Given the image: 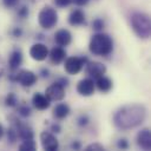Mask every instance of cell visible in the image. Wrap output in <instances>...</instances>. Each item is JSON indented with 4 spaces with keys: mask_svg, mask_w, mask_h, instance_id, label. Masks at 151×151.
Here are the masks:
<instances>
[{
    "mask_svg": "<svg viewBox=\"0 0 151 151\" xmlns=\"http://www.w3.org/2000/svg\"><path fill=\"white\" fill-rule=\"evenodd\" d=\"M146 117V109L140 104L120 107L113 116V124L119 130H130L140 125Z\"/></svg>",
    "mask_w": 151,
    "mask_h": 151,
    "instance_id": "obj_1",
    "label": "cell"
},
{
    "mask_svg": "<svg viewBox=\"0 0 151 151\" xmlns=\"http://www.w3.org/2000/svg\"><path fill=\"white\" fill-rule=\"evenodd\" d=\"M88 50L92 54L105 57L109 55L113 50V41L109 34L97 33L94 34L88 44Z\"/></svg>",
    "mask_w": 151,
    "mask_h": 151,
    "instance_id": "obj_2",
    "label": "cell"
},
{
    "mask_svg": "<svg viewBox=\"0 0 151 151\" xmlns=\"http://www.w3.org/2000/svg\"><path fill=\"white\" fill-rule=\"evenodd\" d=\"M130 24L133 32L142 39H147L151 34L150 17L143 12H133L130 15Z\"/></svg>",
    "mask_w": 151,
    "mask_h": 151,
    "instance_id": "obj_3",
    "label": "cell"
},
{
    "mask_svg": "<svg viewBox=\"0 0 151 151\" xmlns=\"http://www.w3.org/2000/svg\"><path fill=\"white\" fill-rule=\"evenodd\" d=\"M38 22L44 29H51L58 22L57 11L51 6H45L38 15Z\"/></svg>",
    "mask_w": 151,
    "mask_h": 151,
    "instance_id": "obj_4",
    "label": "cell"
},
{
    "mask_svg": "<svg viewBox=\"0 0 151 151\" xmlns=\"http://www.w3.org/2000/svg\"><path fill=\"white\" fill-rule=\"evenodd\" d=\"M9 80L19 83L24 87H31L37 81V76L29 70H20L18 73L9 76Z\"/></svg>",
    "mask_w": 151,
    "mask_h": 151,
    "instance_id": "obj_5",
    "label": "cell"
},
{
    "mask_svg": "<svg viewBox=\"0 0 151 151\" xmlns=\"http://www.w3.org/2000/svg\"><path fill=\"white\" fill-rule=\"evenodd\" d=\"M87 59L85 57H68L65 58L64 68L68 74H77L81 71Z\"/></svg>",
    "mask_w": 151,
    "mask_h": 151,
    "instance_id": "obj_6",
    "label": "cell"
},
{
    "mask_svg": "<svg viewBox=\"0 0 151 151\" xmlns=\"http://www.w3.org/2000/svg\"><path fill=\"white\" fill-rule=\"evenodd\" d=\"M45 96L50 99V101H60L65 98V87L55 81L46 88Z\"/></svg>",
    "mask_w": 151,
    "mask_h": 151,
    "instance_id": "obj_7",
    "label": "cell"
},
{
    "mask_svg": "<svg viewBox=\"0 0 151 151\" xmlns=\"http://www.w3.org/2000/svg\"><path fill=\"white\" fill-rule=\"evenodd\" d=\"M40 143L44 150L46 151H55L59 147V142L55 136L48 131H42L40 133Z\"/></svg>",
    "mask_w": 151,
    "mask_h": 151,
    "instance_id": "obj_8",
    "label": "cell"
},
{
    "mask_svg": "<svg viewBox=\"0 0 151 151\" xmlns=\"http://www.w3.org/2000/svg\"><path fill=\"white\" fill-rule=\"evenodd\" d=\"M29 55L32 59H34L37 61H42L48 57V48L46 47V45H44L41 42H37L31 46Z\"/></svg>",
    "mask_w": 151,
    "mask_h": 151,
    "instance_id": "obj_9",
    "label": "cell"
},
{
    "mask_svg": "<svg viewBox=\"0 0 151 151\" xmlns=\"http://www.w3.org/2000/svg\"><path fill=\"white\" fill-rule=\"evenodd\" d=\"M106 72V66L98 61H88L86 64V73L92 79H97L101 76H104Z\"/></svg>",
    "mask_w": 151,
    "mask_h": 151,
    "instance_id": "obj_10",
    "label": "cell"
},
{
    "mask_svg": "<svg viewBox=\"0 0 151 151\" xmlns=\"http://www.w3.org/2000/svg\"><path fill=\"white\" fill-rule=\"evenodd\" d=\"M94 87H96V85H94V81L92 78H84L77 84V92L80 96L90 97L93 94Z\"/></svg>",
    "mask_w": 151,
    "mask_h": 151,
    "instance_id": "obj_11",
    "label": "cell"
},
{
    "mask_svg": "<svg viewBox=\"0 0 151 151\" xmlns=\"http://www.w3.org/2000/svg\"><path fill=\"white\" fill-rule=\"evenodd\" d=\"M13 122H14V127L17 130L18 136L22 140H25V139H33L34 133H33V130H32V127L29 125H27L25 123H21L18 119H13Z\"/></svg>",
    "mask_w": 151,
    "mask_h": 151,
    "instance_id": "obj_12",
    "label": "cell"
},
{
    "mask_svg": "<svg viewBox=\"0 0 151 151\" xmlns=\"http://www.w3.org/2000/svg\"><path fill=\"white\" fill-rule=\"evenodd\" d=\"M136 140H137V145L140 149H143L145 151L151 150V133H150V130L149 129L140 130L137 133Z\"/></svg>",
    "mask_w": 151,
    "mask_h": 151,
    "instance_id": "obj_13",
    "label": "cell"
},
{
    "mask_svg": "<svg viewBox=\"0 0 151 151\" xmlns=\"http://www.w3.org/2000/svg\"><path fill=\"white\" fill-rule=\"evenodd\" d=\"M54 41L58 46H68L72 41V34L68 29H65V28H61L59 31L55 32L54 34Z\"/></svg>",
    "mask_w": 151,
    "mask_h": 151,
    "instance_id": "obj_14",
    "label": "cell"
},
{
    "mask_svg": "<svg viewBox=\"0 0 151 151\" xmlns=\"http://www.w3.org/2000/svg\"><path fill=\"white\" fill-rule=\"evenodd\" d=\"M48 57H50V60H51L52 64L59 65L60 63H63L65 60V58H66V51L61 46H55V47H53L50 51Z\"/></svg>",
    "mask_w": 151,
    "mask_h": 151,
    "instance_id": "obj_15",
    "label": "cell"
},
{
    "mask_svg": "<svg viewBox=\"0 0 151 151\" xmlns=\"http://www.w3.org/2000/svg\"><path fill=\"white\" fill-rule=\"evenodd\" d=\"M32 103H33V106H34L37 110H40V111L46 110V109L50 107V99H48L45 94L39 93V92H37V93L33 94V97H32Z\"/></svg>",
    "mask_w": 151,
    "mask_h": 151,
    "instance_id": "obj_16",
    "label": "cell"
},
{
    "mask_svg": "<svg viewBox=\"0 0 151 151\" xmlns=\"http://www.w3.org/2000/svg\"><path fill=\"white\" fill-rule=\"evenodd\" d=\"M21 64H22V53L19 50H14L9 55L8 67L11 71H15L20 67Z\"/></svg>",
    "mask_w": 151,
    "mask_h": 151,
    "instance_id": "obj_17",
    "label": "cell"
},
{
    "mask_svg": "<svg viewBox=\"0 0 151 151\" xmlns=\"http://www.w3.org/2000/svg\"><path fill=\"white\" fill-rule=\"evenodd\" d=\"M68 24L72 26H79L85 24V14L81 9H73L68 15Z\"/></svg>",
    "mask_w": 151,
    "mask_h": 151,
    "instance_id": "obj_18",
    "label": "cell"
},
{
    "mask_svg": "<svg viewBox=\"0 0 151 151\" xmlns=\"http://www.w3.org/2000/svg\"><path fill=\"white\" fill-rule=\"evenodd\" d=\"M71 110H70V106L65 103H60L58 105L54 106L53 109V117L57 118V119H64L66 118L68 114H70Z\"/></svg>",
    "mask_w": 151,
    "mask_h": 151,
    "instance_id": "obj_19",
    "label": "cell"
},
{
    "mask_svg": "<svg viewBox=\"0 0 151 151\" xmlns=\"http://www.w3.org/2000/svg\"><path fill=\"white\" fill-rule=\"evenodd\" d=\"M94 85L97 86V88L100 92H109L112 88V81H111V79L107 78V77H105V76H101V77L97 78Z\"/></svg>",
    "mask_w": 151,
    "mask_h": 151,
    "instance_id": "obj_20",
    "label": "cell"
},
{
    "mask_svg": "<svg viewBox=\"0 0 151 151\" xmlns=\"http://www.w3.org/2000/svg\"><path fill=\"white\" fill-rule=\"evenodd\" d=\"M37 149V144L33 139H25L22 143L19 145L20 151H34Z\"/></svg>",
    "mask_w": 151,
    "mask_h": 151,
    "instance_id": "obj_21",
    "label": "cell"
},
{
    "mask_svg": "<svg viewBox=\"0 0 151 151\" xmlns=\"http://www.w3.org/2000/svg\"><path fill=\"white\" fill-rule=\"evenodd\" d=\"M5 105L8 106V107H14V106L18 105V98H17L15 93L9 92L6 96V98H5Z\"/></svg>",
    "mask_w": 151,
    "mask_h": 151,
    "instance_id": "obj_22",
    "label": "cell"
},
{
    "mask_svg": "<svg viewBox=\"0 0 151 151\" xmlns=\"http://www.w3.org/2000/svg\"><path fill=\"white\" fill-rule=\"evenodd\" d=\"M17 138H18V133H17L15 127H14V126L8 127V130H7V140H8L11 144H14L15 140H17Z\"/></svg>",
    "mask_w": 151,
    "mask_h": 151,
    "instance_id": "obj_23",
    "label": "cell"
},
{
    "mask_svg": "<svg viewBox=\"0 0 151 151\" xmlns=\"http://www.w3.org/2000/svg\"><path fill=\"white\" fill-rule=\"evenodd\" d=\"M17 112H18L19 116H21V117H24V118L31 116V109H29L27 105H20V106H18Z\"/></svg>",
    "mask_w": 151,
    "mask_h": 151,
    "instance_id": "obj_24",
    "label": "cell"
},
{
    "mask_svg": "<svg viewBox=\"0 0 151 151\" xmlns=\"http://www.w3.org/2000/svg\"><path fill=\"white\" fill-rule=\"evenodd\" d=\"M104 26H105V22H104L103 19L97 18V19H94V20L92 21V27H93V29H96V31H98V32L103 31Z\"/></svg>",
    "mask_w": 151,
    "mask_h": 151,
    "instance_id": "obj_25",
    "label": "cell"
},
{
    "mask_svg": "<svg viewBox=\"0 0 151 151\" xmlns=\"http://www.w3.org/2000/svg\"><path fill=\"white\" fill-rule=\"evenodd\" d=\"M85 150L86 151H92V150H94V151H101V150H104V146L101 144H99V143H92V144L87 145L85 147Z\"/></svg>",
    "mask_w": 151,
    "mask_h": 151,
    "instance_id": "obj_26",
    "label": "cell"
},
{
    "mask_svg": "<svg viewBox=\"0 0 151 151\" xmlns=\"http://www.w3.org/2000/svg\"><path fill=\"white\" fill-rule=\"evenodd\" d=\"M27 15H28V7L27 6H21L18 9V17L21 18V19H25V18H27Z\"/></svg>",
    "mask_w": 151,
    "mask_h": 151,
    "instance_id": "obj_27",
    "label": "cell"
},
{
    "mask_svg": "<svg viewBox=\"0 0 151 151\" xmlns=\"http://www.w3.org/2000/svg\"><path fill=\"white\" fill-rule=\"evenodd\" d=\"M20 0H2V4L6 8H14Z\"/></svg>",
    "mask_w": 151,
    "mask_h": 151,
    "instance_id": "obj_28",
    "label": "cell"
},
{
    "mask_svg": "<svg viewBox=\"0 0 151 151\" xmlns=\"http://www.w3.org/2000/svg\"><path fill=\"white\" fill-rule=\"evenodd\" d=\"M88 122H90V119H88V117H87L86 114H81V116L78 118V125H79V126H85V125L88 124Z\"/></svg>",
    "mask_w": 151,
    "mask_h": 151,
    "instance_id": "obj_29",
    "label": "cell"
},
{
    "mask_svg": "<svg viewBox=\"0 0 151 151\" xmlns=\"http://www.w3.org/2000/svg\"><path fill=\"white\" fill-rule=\"evenodd\" d=\"M117 146H118L119 149H122V150H125V149H127V147H129V143H127V140H126L125 138H122V139H119V140H118Z\"/></svg>",
    "mask_w": 151,
    "mask_h": 151,
    "instance_id": "obj_30",
    "label": "cell"
},
{
    "mask_svg": "<svg viewBox=\"0 0 151 151\" xmlns=\"http://www.w3.org/2000/svg\"><path fill=\"white\" fill-rule=\"evenodd\" d=\"M72 1L71 0H54V4L58 6V7H66L71 4Z\"/></svg>",
    "mask_w": 151,
    "mask_h": 151,
    "instance_id": "obj_31",
    "label": "cell"
},
{
    "mask_svg": "<svg viewBox=\"0 0 151 151\" xmlns=\"http://www.w3.org/2000/svg\"><path fill=\"white\" fill-rule=\"evenodd\" d=\"M21 34H22V31H21V28H20V27H15V28L12 31V35H13V37H15V38L21 37Z\"/></svg>",
    "mask_w": 151,
    "mask_h": 151,
    "instance_id": "obj_32",
    "label": "cell"
},
{
    "mask_svg": "<svg viewBox=\"0 0 151 151\" xmlns=\"http://www.w3.org/2000/svg\"><path fill=\"white\" fill-rule=\"evenodd\" d=\"M74 5H77V6H85L90 0H71Z\"/></svg>",
    "mask_w": 151,
    "mask_h": 151,
    "instance_id": "obj_33",
    "label": "cell"
},
{
    "mask_svg": "<svg viewBox=\"0 0 151 151\" xmlns=\"http://www.w3.org/2000/svg\"><path fill=\"white\" fill-rule=\"evenodd\" d=\"M5 71H6V66H5V63H4V60L0 58V77H2V76H4Z\"/></svg>",
    "mask_w": 151,
    "mask_h": 151,
    "instance_id": "obj_34",
    "label": "cell"
},
{
    "mask_svg": "<svg viewBox=\"0 0 151 151\" xmlns=\"http://www.w3.org/2000/svg\"><path fill=\"white\" fill-rule=\"evenodd\" d=\"M58 83L65 87V86H67V85H68V79H67V78H64V77H61V78H59Z\"/></svg>",
    "mask_w": 151,
    "mask_h": 151,
    "instance_id": "obj_35",
    "label": "cell"
},
{
    "mask_svg": "<svg viewBox=\"0 0 151 151\" xmlns=\"http://www.w3.org/2000/svg\"><path fill=\"white\" fill-rule=\"evenodd\" d=\"M51 130H52L53 132H55V133H59L61 129H60V126H59L58 124H53V125L51 126Z\"/></svg>",
    "mask_w": 151,
    "mask_h": 151,
    "instance_id": "obj_36",
    "label": "cell"
},
{
    "mask_svg": "<svg viewBox=\"0 0 151 151\" xmlns=\"http://www.w3.org/2000/svg\"><path fill=\"white\" fill-rule=\"evenodd\" d=\"M40 73H41V77H42V78H47V77L50 76V71L46 70V68H42V70L40 71Z\"/></svg>",
    "mask_w": 151,
    "mask_h": 151,
    "instance_id": "obj_37",
    "label": "cell"
},
{
    "mask_svg": "<svg viewBox=\"0 0 151 151\" xmlns=\"http://www.w3.org/2000/svg\"><path fill=\"white\" fill-rule=\"evenodd\" d=\"M71 146H72L73 149H76V150H79V149H80V143H79V142H74Z\"/></svg>",
    "mask_w": 151,
    "mask_h": 151,
    "instance_id": "obj_38",
    "label": "cell"
},
{
    "mask_svg": "<svg viewBox=\"0 0 151 151\" xmlns=\"http://www.w3.org/2000/svg\"><path fill=\"white\" fill-rule=\"evenodd\" d=\"M2 136H4V127H2V125L0 124V139H1Z\"/></svg>",
    "mask_w": 151,
    "mask_h": 151,
    "instance_id": "obj_39",
    "label": "cell"
}]
</instances>
